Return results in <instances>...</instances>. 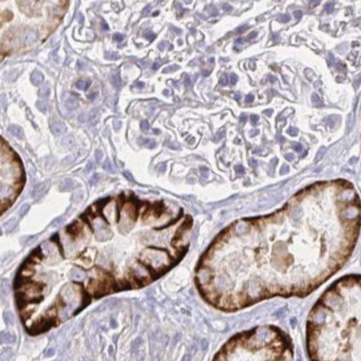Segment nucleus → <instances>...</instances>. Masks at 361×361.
I'll return each instance as SVG.
<instances>
[{"label": "nucleus", "instance_id": "1", "mask_svg": "<svg viewBox=\"0 0 361 361\" xmlns=\"http://www.w3.org/2000/svg\"><path fill=\"white\" fill-rule=\"evenodd\" d=\"M360 227L354 187L341 179L316 182L276 212L221 231L197 265V289L226 312L272 298H306L346 265Z\"/></svg>", "mask_w": 361, "mask_h": 361}, {"label": "nucleus", "instance_id": "2", "mask_svg": "<svg viewBox=\"0 0 361 361\" xmlns=\"http://www.w3.org/2000/svg\"><path fill=\"white\" fill-rule=\"evenodd\" d=\"M310 361H361V275L332 282L311 308L306 324Z\"/></svg>", "mask_w": 361, "mask_h": 361}, {"label": "nucleus", "instance_id": "3", "mask_svg": "<svg viewBox=\"0 0 361 361\" xmlns=\"http://www.w3.org/2000/svg\"><path fill=\"white\" fill-rule=\"evenodd\" d=\"M50 129L56 136H59L66 131V126L62 124L61 121H53L50 124Z\"/></svg>", "mask_w": 361, "mask_h": 361}, {"label": "nucleus", "instance_id": "4", "mask_svg": "<svg viewBox=\"0 0 361 361\" xmlns=\"http://www.w3.org/2000/svg\"><path fill=\"white\" fill-rule=\"evenodd\" d=\"M43 81V74L38 70H35V71L31 73V82L33 83L35 86H39L41 84Z\"/></svg>", "mask_w": 361, "mask_h": 361}, {"label": "nucleus", "instance_id": "5", "mask_svg": "<svg viewBox=\"0 0 361 361\" xmlns=\"http://www.w3.org/2000/svg\"><path fill=\"white\" fill-rule=\"evenodd\" d=\"M9 131L11 134H13L16 138L18 139H23V130L21 129L19 126H16V124H11L9 127Z\"/></svg>", "mask_w": 361, "mask_h": 361}, {"label": "nucleus", "instance_id": "6", "mask_svg": "<svg viewBox=\"0 0 361 361\" xmlns=\"http://www.w3.org/2000/svg\"><path fill=\"white\" fill-rule=\"evenodd\" d=\"M90 84H91V81H90L89 79H87V80H84V79H79V80L76 82V87H77L78 89H80V90H88L89 87H90Z\"/></svg>", "mask_w": 361, "mask_h": 361}, {"label": "nucleus", "instance_id": "7", "mask_svg": "<svg viewBox=\"0 0 361 361\" xmlns=\"http://www.w3.org/2000/svg\"><path fill=\"white\" fill-rule=\"evenodd\" d=\"M66 106L69 109H76L78 107V100L76 99V97H73L72 94L68 96V98L66 99Z\"/></svg>", "mask_w": 361, "mask_h": 361}, {"label": "nucleus", "instance_id": "8", "mask_svg": "<svg viewBox=\"0 0 361 361\" xmlns=\"http://www.w3.org/2000/svg\"><path fill=\"white\" fill-rule=\"evenodd\" d=\"M49 94H50V86H49L48 83L41 86V89H40V91H39V96H40L41 98H43V99H47V98L49 97Z\"/></svg>", "mask_w": 361, "mask_h": 361}, {"label": "nucleus", "instance_id": "9", "mask_svg": "<svg viewBox=\"0 0 361 361\" xmlns=\"http://www.w3.org/2000/svg\"><path fill=\"white\" fill-rule=\"evenodd\" d=\"M22 39L26 42H31L33 40H36V35L33 33V31H29V32H25L22 35Z\"/></svg>", "mask_w": 361, "mask_h": 361}, {"label": "nucleus", "instance_id": "10", "mask_svg": "<svg viewBox=\"0 0 361 361\" xmlns=\"http://www.w3.org/2000/svg\"><path fill=\"white\" fill-rule=\"evenodd\" d=\"M110 81H111V83H112V86H114V88H119V87L121 86V79H120V77H119L118 73L111 77Z\"/></svg>", "mask_w": 361, "mask_h": 361}, {"label": "nucleus", "instance_id": "11", "mask_svg": "<svg viewBox=\"0 0 361 361\" xmlns=\"http://www.w3.org/2000/svg\"><path fill=\"white\" fill-rule=\"evenodd\" d=\"M99 108H96L94 110H92L91 112H90V121H92V122H97V120H98V118H99Z\"/></svg>", "mask_w": 361, "mask_h": 361}, {"label": "nucleus", "instance_id": "12", "mask_svg": "<svg viewBox=\"0 0 361 361\" xmlns=\"http://www.w3.org/2000/svg\"><path fill=\"white\" fill-rule=\"evenodd\" d=\"M140 128H141V130H144V132H147V131H149V129H150V124H149L148 121L144 120V121L140 122Z\"/></svg>", "mask_w": 361, "mask_h": 361}, {"label": "nucleus", "instance_id": "13", "mask_svg": "<svg viewBox=\"0 0 361 361\" xmlns=\"http://www.w3.org/2000/svg\"><path fill=\"white\" fill-rule=\"evenodd\" d=\"M312 102L314 103L316 106H322V101H321V99L319 98V96H318V94H316V93H313V94H312Z\"/></svg>", "mask_w": 361, "mask_h": 361}, {"label": "nucleus", "instance_id": "14", "mask_svg": "<svg viewBox=\"0 0 361 361\" xmlns=\"http://www.w3.org/2000/svg\"><path fill=\"white\" fill-rule=\"evenodd\" d=\"M37 108L39 110H41L42 112H46L47 111V103L43 102V101H38L37 102Z\"/></svg>", "mask_w": 361, "mask_h": 361}, {"label": "nucleus", "instance_id": "15", "mask_svg": "<svg viewBox=\"0 0 361 361\" xmlns=\"http://www.w3.org/2000/svg\"><path fill=\"white\" fill-rule=\"evenodd\" d=\"M144 37H146L149 41H152V40L156 38V35L154 33V32H151V31H147V32L144 33Z\"/></svg>", "mask_w": 361, "mask_h": 361}, {"label": "nucleus", "instance_id": "16", "mask_svg": "<svg viewBox=\"0 0 361 361\" xmlns=\"http://www.w3.org/2000/svg\"><path fill=\"white\" fill-rule=\"evenodd\" d=\"M106 58L109 59V60H117V59H118V56H117L116 53H112V52H107V53H106Z\"/></svg>", "mask_w": 361, "mask_h": 361}, {"label": "nucleus", "instance_id": "17", "mask_svg": "<svg viewBox=\"0 0 361 361\" xmlns=\"http://www.w3.org/2000/svg\"><path fill=\"white\" fill-rule=\"evenodd\" d=\"M112 38H114V41L120 42V41H122V40H124V35H121V33H114Z\"/></svg>", "mask_w": 361, "mask_h": 361}, {"label": "nucleus", "instance_id": "18", "mask_svg": "<svg viewBox=\"0 0 361 361\" xmlns=\"http://www.w3.org/2000/svg\"><path fill=\"white\" fill-rule=\"evenodd\" d=\"M178 68H179V66H177V64H174V66H170V67H168L167 69H164V72H165V73H167V72H172V71H175V70H177Z\"/></svg>", "mask_w": 361, "mask_h": 361}, {"label": "nucleus", "instance_id": "19", "mask_svg": "<svg viewBox=\"0 0 361 361\" xmlns=\"http://www.w3.org/2000/svg\"><path fill=\"white\" fill-rule=\"evenodd\" d=\"M150 141H151L150 139H147V138H142V137H140V138L138 139V144H141V146H142V144H148L149 142H150Z\"/></svg>", "mask_w": 361, "mask_h": 361}, {"label": "nucleus", "instance_id": "20", "mask_svg": "<svg viewBox=\"0 0 361 361\" xmlns=\"http://www.w3.org/2000/svg\"><path fill=\"white\" fill-rule=\"evenodd\" d=\"M97 97H98V92H97V91H96V92H91V93H89V94H87V98H88L90 101H93Z\"/></svg>", "mask_w": 361, "mask_h": 361}, {"label": "nucleus", "instance_id": "21", "mask_svg": "<svg viewBox=\"0 0 361 361\" xmlns=\"http://www.w3.org/2000/svg\"><path fill=\"white\" fill-rule=\"evenodd\" d=\"M278 20L279 21H283V22H287V21L290 20V17L287 16V15H283V16H280V17H279Z\"/></svg>", "mask_w": 361, "mask_h": 361}, {"label": "nucleus", "instance_id": "22", "mask_svg": "<svg viewBox=\"0 0 361 361\" xmlns=\"http://www.w3.org/2000/svg\"><path fill=\"white\" fill-rule=\"evenodd\" d=\"M237 80H238V77L235 73H232V74L230 76V82L232 83V84H235V83L237 82Z\"/></svg>", "mask_w": 361, "mask_h": 361}, {"label": "nucleus", "instance_id": "23", "mask_svg": "<svg viewBox=\"0 0 361 361\" xmlns=\"http://www.w3.org/2000/svg\"><path fill=\"white\" fill-rule=\"evenodd\" d=\"M220 84H221V86H226V84H227L228 83V79H227V77H226V76H222V77H221V79H220Z\"/></svg>", "mask_w": 361, "mask_h": 361}, {"label": "nucleus", "instance_id": "24", "mask_svg": "<svg viewBox=\"0 0 361 361\" xmlns=\"http://www.w3.org/2000/svg\"><path fill=\"white\" fill-rule=\"evenodd\" d=\"M250 119H251V122H252V124H257V122H258L259 117H258V116H257V114H252V116L250 117Z\"/></svg>", "mask_w": 361, "mask_h": 361}, {"label": "nucleus", "instance_id": "25", "mask_svg": "<svg viewBox=\"0 0 361 361\" xmlns=\"http://www.w3.org/2000/svg\"><path fill=\"white\" fill-rule=\"evenodd\" d=\"M78 119H79V121H80V122H84V121L87 120V114L83 112V114H81L80 116H79V118H78Z\"/></svg>", "mask_w": 361, "mask_h": 361}, {"label": "nucleus", "instance_id": "26", "mask_svg": "<svg viewBox=\"0 0 361 361\" xmlns=\"http://www.w3.org/2000/svg\"><path fill=\"white\" fill-rule=\"evenodd\" d=\"M288 132H289V134H291V136H297V134H298V131H297V129H296V128H290Z\"/></svg>", "mask_w": 361, "mask_h": 361}, {"label": "nucleus", "instance_id": "27", "mask_svg": "<svg viewBox=\"0 0 361 361\" xmlns=\"http://www.w3.org/2000/svg\"><path fill=\"white\" fill-rule=\"evenodd\" d=\"M253 99H255V98H253V96H252V94H248L247 97H246V102L247 103L252 102V101H253Z\"/></svg>", "mask_w": 361, "mask_h": 361}, {"label": "nucleus", "instance_id": "28", "mask_svg": "<svg viewBox=\"0 0 361 361\" xmlns=\"http://www.w3.org/2000/svg\"><path fill=\"white\" fill-rule=\"evenodd\" d=\"M120 127H121V121H118V120H117V121L114 122V129L118 130Z\"/></svg>", "mask_w": 361, "mask_h": 361}, {"label": "nucleus", "instance_id": "29", "mask_svg": "<svg viewBox=\"0 0 361 361\" xmlns=\"http://www.w3.org/2000/svg\"><path fill=\"white\" fill-rule=\"evenodd\" d=\"M101 26H102V28L103 29H104V30H108V29H109V27H108V25H107V22H106V21L103 20L102 22H101Z\"/></svg>", "mask_w": 361, "mask_h": 361}, {"label": "nucleus", "instance_id": "30", "mask_svg": "<svg viewBox=\"0 0 361 361\" xmlns=\"http://www.w3.org/2000/svg\"><path fill=\"white\" fill-rule=\"evenodd\" d=\"M96 155H97V159L99 160V159L102 157V152H101L100 150H97V151H96Z\"/></svg>", "mask_w": 361, "mask_h": 361}, {"label": "nucleus", "instance_id": "31", "mask_svg": "<svg viewBox=\"0 0 361 361\" xmlns=\"http://www.w3.org/2000/svg\"><path fill=\"white\" fill-rule=\"evenodd\" d=\"M295 16H296L297 19H299L300 17L302 16V12H301V11H295Z\"/></svg>", "mask_w": 361, "mask_h": 361}, {"label": "nucleus", "instance_id": "32", "mask_svg": "<svg viewBox=\"0 0 361 361\" xmlns=\"http://www.w3.org/2000/svg\"><path fill=\"white\" fill-rule=\"evenodd\" d=\"M293 146L296 147V150H297V151H300V150H302V146H301V144H293Z\"/></svg>", "mask_w": 361, "mask_h": 361}, {"label": "nucleus", "instance_id": "33", "mask_svg": "<svg viewBox=\"0 0 361 361\" xmlns=\"http://www.w3.org/2000/svg\"><path fill=\"white\" fill-rule=\"evenodd\" d=\"M256 36H257V32L255 31V32H252L251 35H249V36H248V40H250V39H252V38H253V37H256Z\"/></svg>", "mask_w": 361, "mask_h": 361}, {"label": "nucleus", "instance_id": "34", "mask_svg": "<svg viewBox=\"0 0 361 361\" xmlns=\"http://www.w3.org/2000/svg\"><path fill=\"white\" fill-rule=\"evenodd\" d=\"M136 84H137V87H138V88H144V83L141 82V81H140V82H139V81H138V82H136Z\"/></svg>", "mask_w": 361, "mask_h": 361}, {"label": "nucleus", "instance_id": "35", "mask_svg": "<svg viewBox=\"0 0 361 361\" xmlns=\"http://www.w3.org/2000/svg\"><path fill=\"white\" fill-rule=\"evenodd\" d=\"M159 67H160V62H155V63H154V67H152V68H154V69H158Z\"/></svg>", "mask_w": 361, "mask_h": 361}, {"label": "nucleus", "instance_id": "36", "mask_svg": "<svg viewBox=\"0 0 361 361\" xmlns=\"http://www.w3.org/2000/svg\"><path fill=\"white\" fill-rule=\"evenodd\" d=\"M240 119H241L242 122H245V121L247 120V116H246V114H241V118H240Z\"/></svg>", "mask_w": 361, "mask_h": 361}, {"label": "nucleus", "instance_id": "37", "mask_svg": "<svg viewBox=\"0 0 361 361\" xmlns=\"http://www.w3.org/2000/svg\"><path fill=\"white\" fill-rule=\"evenodd\" d=\"M235 99H236V100H238V101H239V100L241 99V96H240V93H236V94H235Z\"/></svg>", "mask_w": 361, "mask_h": 361}, {"label": "nucleus", "instance_id": "38", "mask_svg": "<svg viewBox=\"0 0 361 361\" xmlns=\"http://www.w3.org/2000/svg\"><path fill=\"white\" fill-rule=\"evenodd\" d=\"M247 28H248V26H243V27H241V28L238 29V32H241V31H243L245 29H247Z\"/></svg>", "mask_w": 361, "mask_h": 361}, {"label": "nucleus", "instance_id": "39", "mask_svg": "<svg viewBox=\"0 0 361 361\" xmlns=\"http://www.w3.org/2000/svg\"><path fill=\"white\" fill-rule=\"evenodd\" d=\"M223 9L227 11V10H231V7H229V5H225V7H223Z\"/></svg>", "mask_w": 361, "mask_h": 361}, {"label": "nucleus", "instance_id": "40", "mask_svg": "<svg viewBox=\"0 0 361 361\" xmlns=\"http://www.w3.org/2000/svg\"><path fill=\"white\" fill-rule=\"evenodd\" d=\"M258 134V130H255V131H252V132H250V136H251V137H253L255 134Z\"/></svg>", "mask_w": 361, "mask_h": 361}, {"label": "nucleus", "instance_id": "41", "mask_svg": "<svg viewBox=\"0 0 361 361\" xmlns=\"http://www.w3.org/2000/svg\"><path fill=\"white\" fill-rule=\"evenodd\" d=\"M154 134H160V130H159V129H154Z\"/></svg>", "mask_w": 361, "mask_h": 361}, {"label": "nucleus", "instance_id": "42", "mask_svg": "<svg viewBox=\"0 0 361 361\" xmlns=\"http://www.w3.org/2000/svg\"><path fill=\"white\" fill-rule=\"evenodd\" d=\"M271 112H272V110H267V111H265V114H267L268 116H271Z\"/></svg>", "mask_w": 361, "mask_h": 361}, {"label": "nucleus", "instance_id": "43", "mask_svg": "<svg viewBox=\"0 0 361 361\" xmlns=\"http://www.w3.org/2000/svg\"><path fill=\"white\" fill-rule=\"evenodd\" d=\"M237 42L238 43H241V42H242V38H239V39L237 40Z\"/></svg>", "mask_w": 361, "mask_h": 361}, {"label": "nucleus", "instance_id": "44", "mask_svg": "<svg viewBox=\"0 0 361 361\" xmlns=\"http://www.w3.org/2000/svg\"><path fill=\"white\" fill-rule=\"evenodd\" d=\"M164 93H165L166 96H168V94H169V90H165V91H164Z\"/></svg>", "mask_w": 361, "mask_h": 361}]
</instances>
